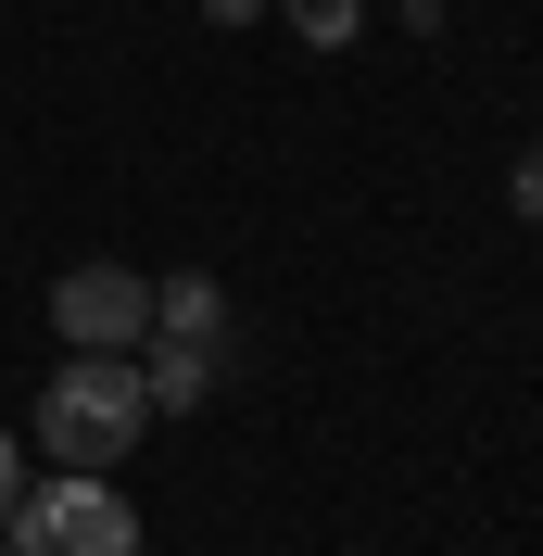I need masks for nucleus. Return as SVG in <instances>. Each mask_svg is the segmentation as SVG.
I'll return each mask as SVG.
<instances>
[{
    "mask_svg": "<svg viewBox=\"0 0 543 556\" xmlns=\"http://www.w3.org/2000/svg\"><path fill=\"white\" fill-rule=\"evenodd\" d=\"M51 329H64V354H139L152 278H139V266H64V278H51Z\"/></svg>",
    "mask_w": 543,
    "mask_h": 556,
    "instance_id": "4",
    "label": "nucleus"
},
{
    "mask_svg": "<svg viewBox=\"0 0 543 556\" xmlns=\"http://www.w3.org/2000/svg\"><path fill=\"white\" fill-rule=\"evenodd\" d=\"M506 203H518V215H543V152H518V165H506Z\"/></svg>",
    "mask_w": 543,
    "mask_h": 556,
    "instance_id": "6",
    "label": "nucleus"
},
{
    "mask_svg": "<svg viewBox=\"0 0 543 556\" xmlns=\"http://www.w3.org/2000/svg\"><path fill=\"white\" fill-rule=\"evenodd\" d=\"M38 443H51V468H127L139 443H152V380H139V354H64L51 367V392H38Z\"/></svg>",
    "mask_w": 543,
    "mask_h": 556,
    "instance_id": "1",
    "label": "nucleus"
},
{
    "mask_svg": "<svg viewBox=\"0 0 543 556\" xmlns=\"http://www.w3.org/2000/svg\"><path fill=\"white\" fill-rule=\"evenodd\" d=\"M291 26H304V51H354V0H278Z\"/></svg>",
    "mask_w": 543,
    "mask_h": 556,
    "instance_id": "5",
    "label": "nucleus"
},
{
    "mask_svg": "<svg viewBox=\"0 0 543 556\" xmlns=\"http://www.w3.org/2000/svg\"><path fill=\"white\" fill-rule=\"evenodd\" d=\"M139 342H152V367H139V380H152V417L203 405L215 354H228V291H215V278H165V291H152V329H139Z\"/></svg>",
    "mask_w": 543,
    "mask_h": 556,
    "instance_id": "3",
    "label": "nucleus"
},
{
    "mask_svg": "<svg viewBox=\"0 0 543 556\" xmlns=\"http://www.w3.org/2000/svg\"><path fill=\"white\" fill-rule=\"evenodd\" d=\"M0 544L13 556H139V506L102 481V468H51V481L13 493Z\"/></svg>",
    "mask_w": 543,
    "mask_h": 556,
    "instance_id": "2",
    "label": "nucleus"
},
{
    "mask_svg": "<svg viewBox=\"0 0 543 556\" xmlns=\"http://www.w3.org/2000/svg\"><path fill=\"white\" fill-rule=\"evenodd\" d=\"M13 493H26V443L0 430V519H13Z\"/></svg>",
    "mask_w": 543,
    "mask_h": 556,
    "instance_id": "7",
    "label": "nucleus"
},
{
    "mask_svg": "<svg viewBox=\"0 0 543 556\" xmlns=\"http://www.w3.org/2000/svg\"><path fill=\"white\" fill-rule=\"evenodd\" d=\"M405 13H442V0H405Z\"/></svg>",
    "mask_w": 543,
    "mask_h": 556,
    "instance_id": "8",
    "label": "nucleus"
},
{
    "mask_svg": "<svg viewBox=\"0 0 543 556\" xmlns=\"http://www.w3.org/2000/svg\"><path fill=\"white\" fill-rule=\"evenodd\" d=\"M0 556H13V544H0Z\"/></svg>",
    "mask_w": 543,
    "mask_h": 556,
    "instance_id": "9",
    "label": "nucleus"
}]
</instances>
